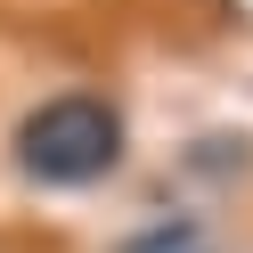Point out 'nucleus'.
I'll return each mask as SVG.
<instances>
[{
	"label": "nucleus",
	"mask_w": 253,
	"mask_h": 253,
	"mask_svg": "<svg viewBox=\"0 0 253 253\" xmlns=\"http://www.w3.org/2000/svg\"><path fill=\"white\" fill-rule=\"evenodd\" d=\"M123 164V115L90 90H66V98H41L33 115L17 123V171L41 188H90Z\"/></svg>",
	"instance_id": "obj_1"
}]
</instances>
